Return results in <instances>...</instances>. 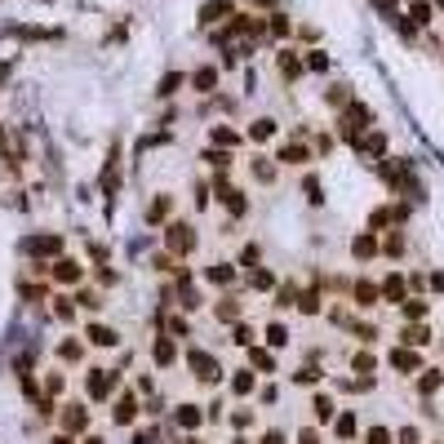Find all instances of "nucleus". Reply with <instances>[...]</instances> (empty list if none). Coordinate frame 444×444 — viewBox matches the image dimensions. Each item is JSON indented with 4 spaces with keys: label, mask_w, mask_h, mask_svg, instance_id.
I'll use <instances>...</instances> for the list:
<instances>
[{
    "label": "nucleus",
    "mask_w": 444,
    "mask_h": 444,
    "mask_svg": "<svg viewBox=\"0 0 444 444\" xmlns=\"http://www.w3.org/2000/svg\"><path fill=\"white\" fill-rule=\"evenodd\" d=\"M249 369H262V373H271L275 369V355L267 347H249Z\"/></svg>",
    "instance_id": "27"
},
{
    "label": "nucleus",
    "mask_w": 444,
    "mask_h": 444,
    "mask_svg": "<svg viewBox=\"0 0 444 444\" xmlns=\"http://www.w3.org/2000/svg\"><path fill=\"white\" fill-rule=\"evenodd\" d=\"M200 160L213 169V178H227V169H232V152H218V147H209Z\"/></svg>",
    "instance_id": "18"
},
{
    "label": "nucleus",
    "mask_w": 444,
    "mask_h": 444,
    "mask_svg": "<svg viewBox=\"0 0 444 444\" xmlns=\"http://www.w3.org/2000/svg\"><path fill=\"white\" fill-rule=\"evenodd\" d=\"M373 369V355H355V373H369Z\"/></svg>",
    "instance_id": "51"
},
{
    "label": "nucleus",
    "mask_w": 444,
    "mask_h": 444,
    "mask_svg": "<svg viewBox=\"0 0 444 444\" xmlns=\"http://www.w3.org/2000/svg\"><path fill=\"white\" fill-rule=\"evenodd\" d=\"M183 85H187V76H183V72H169V76L160 80V89H156V93H160V98H173Z\"/></svg>",
    "instance_id": "30"
},
{
    "label": "nucleus",
    "mask_w": 444,
    "mask_h": 444,
    "mask_svg": "<svg viewBox=\"0 0 444 444\" xmlns=\"http://www.w3.org/2000/svg\"><path fill=\"white\" fill-rule=\"evenodd\" d=\"M205 422H222V400H209L205 404Z\"/></svg>",
    "instance_id": "47"
},
{
    "label": "nucleus",
    "mask_w": 444,
    "mask_h": 444,
    "mask_svg": "<svg viewBox=\"0 0 444 444\" xmlns=\"http://www.w3.org/2000/svg\"><path fill=\"white\" fill-rule=\"evenodd\" d=\"M209 183H195V195H191V200H195V209H209Z\"/></svg>",
    "instance_id": "45"
},
{
    "label": "nucleus",
    "mask_w": 444,
    "mask_h": 444,
    "mask_svg": "<svg viewBox=\"0 0 444 444\" xmlns=\"http://www.w3.org/2000/svg\"><path fill=\"white\" fill-rule=\"evenodd\" d=\"M275 67H280V76H285V80H298V76L307 72L298 49H280V54H275Z\"/></svg>",
    "instance_id": "15"
},
{
    "label": "nucleus",
    "mask_w": 444,
    "mask_h": 444,
    "mask_svg": "<svg viewBox=\"0 0 444 444\" xmlns=\"http://www.w3.org/2000/svg\"><path fill=\"white\" fill-rule=\"evenodd\" d=\"M267 347H289V329L275 320V324H267Z\"/></svg>",
    "instance_id": "32"
},
{
    "label": "nucleus",
    "mask_w": 444,
    "mask_h": 444,
    "mask_svg": "<svg viewBox=\"0 0 444 444\" xmlns=\"http://www.w3.org/2000/svg\"><path fill=\"white\" fill-rule=\"evenodd\" d=\"M311 414H316V422H329V418H334V400L316 396V400H311Z\"/></svg>",
    "instance_id": "34"
},
{
    "label": "nucleus",
    "mask_w": 444,
    "mask_h": 444,
    "mask_svg": "<svg viewBox=\"0 0 444 444\" xmlns=\"http://www.w3.org/2000/svg\"><path fill=\"white\" fill-rule=\"evenodd\" d=\"M232 426H236V431H244V426H254V409H236V414H232Z\"/></svg>",
    "instance_id": "44"
},
{
    "label": "nucleus",
    "mask_w": 444,
    "mask_h": 444,
    "mask_svg": "<svg viewBox=\"0 0 444 444\" xmlns=\"http://www.w3.org/2000/svg\"><path fill=\"white\" fill-rule=\"evenodd\" d=\"M298 444H320V431H316V426H307V431L298 436Z\"/></svg>",
    "instance_id": "50"
},
{
    "label": "nucleus",
    "mask_w": 444,
    "mask_h": 444,
    "mask_svg": "<svg viewBox=\"0 0 444 444\" xmlns=\"http://www.w3.org/2000/svg\"><path fill=\"white\" fill-rule=\"evenodd\" d=\"M49 280H54V285H62V289H76L80 280H85V262H80V258H72V254L54 258V262H49Z\"/></svg>",
    "instance_id": "3"
},
{
    "label": "nucleus",
    "mask_w": 444,
    "mask_h": 444,
    "mask_svg": "<svg viewBox=\"0 0 444 444\" xmlns=\"http://www.w3.org/2000/svg\"><path fill=\"white\" fill-rule=\"evenodd\" d=\"M218 18H232V0H209V5L200 9V23L205 27H213Z\"/></svg>",
    "instance_id": "20"
},
{
    "label": "nucleus",
    "mask_w": 444,
    "mask_h": 444,
    "mask_svg": "<svg viewBox=\"0 0 444 444\" xmlns=\"http://www.w3.org/2000/svg\"><path fill=\"white\" fill-rule=\"evenodd\" d=\"M152 360H156V369H169L183 360V351H178V342L169 334H160V338H152Z\"/></svg>",
    "instance_id": "9"
},
{
    "label": "nucleus",
    "mask_w": 444,
    "mask_h": 444,
    "mask_svg": "<svg viewBox=\"0 0 444 444\" xmlns=\"http://www.w3.org/2000/svg\"><path fill=\"white\" fill-rule=\"evenodd\" d=\"M116 391H120V373L116 369H89L85 373V396L93 404H111V400H116Z\"/></svg>",
    "instance_id": "2"
},
{
    "label": "nucleus",
    "mask_w": 444,
    "mask_h": 444,
    "mask_svg": "<svg viewBox=\"0 0 444 444\" xmlns=\"http://www.w3.org/2000/svg\"><path fill=\"white\" fill-rule=\"evenodd\" d=\"M338 436H342V440H351V436H355V418H351V414H342V418H338Z\"/></svg>",
    "instance_id": "46"
},
{
    "label": "nucleus",
    "mask_w": 444,
    "mask_h": 444,
    "mask_svg": "<svg viewBox=\"0 0 444 444\" xmlns=\"http://www.w3.org/2000/svg\"><path fill=\"white\" fill-rule=\"evenodd\" d=\"M355 302H360V307H373V302H377V289H373L369 280H360V285H355Z\"/></svg>",
    "instance_id": "37"
},
{
    "label": "nucleus",
    "mask_w": 444,
    "mask_h": 444,
    "mask_svg": "<svg viewBox=\"0 0 444 444\" xmlns=\"http://www.w3.org/2000/svg\"><path fill=\"white\" fill-rule=\"evenodd\" d=\"M267 31H271V36H275V40H285V36H289V31H293V23L285 18V13H271V18H267Z\"/></svg>",
    "instance_id": "31"
},
{
    "label": "nucleus",
    "mask_w": 444,
    "mask_h": 444,
    "mask_svg": "<svg viewBox=\"0 0 444 444\" xmlns=\"http://www.w3.org/2000/svg\"><path fill=\"white\" fill-rule=\"evenodd\" d=\"M85 338L93 342V347H103V351L120 347V329H116V324H89V329H85Z\"/></svg>",
    "instance_id": "13"
},
{
    "label": "nucleus",
    "mask_w": 444,
    "mask_h": 444,
    "mask_svg": "<svg viewBox=\"0 0 444 444\" xmlns=\"http://www.w3.org/2000/svg\"><path fill=\"white\" fill-rule=\"evenodd\" d=\"M23 249L36 254V262H45V258H62V236H54V232H49V236H31Z\"/></svg>",
    "instance_id": "10"
},
{
    "label": "nucleus",
    "mask_w": 444,
    "mask_h": 444,
    "mask_svg": "<svg viewBox=\"0 0 444 444\" xmlns=\"http://www.w3.org/2000/svg\"><path fill=\"white\" fill-rule=\"evenodd\" d=\"M213 320H218V324H240V302L236 298L213 302Z\"/></svg>",
    "instance_id": "19"
},
{
    "label": "nucleus",
    "mask_w": 444,
    "mask_h": 444,
    "mask_svg": "<svg viewBox=\"0 0 444 444\" xmlns=\"http://www.w3.org/2000/svg\"><path fill=\"white\" fill-rule=\"evenodd\" d=\"M258 258H262V249H258V244L249 240V244H244V249H240V262H236V267H244V271H254V267H258Z\"/></svg>",
    "instance_id": "33"
},
{
    "label": "nucleus",
    "mask_w": 444,
    "mask_h": 444,
    "mask_svg": "<svg viewBox=\"0 0 444 444\" xmlns=\"http://www.w3.org/2000/svg\"><path fill=\"white\" fill-rule=\"evenodd\" d=\"M293 382H302V387H316V382H320V369H316V365H307V369H298V373H293Z\"/></svg>",
    "instance_id": "41"
},
{
    "label": "nucleus",
    "mask_w": 444,
    "mask_h": 444,
    "mask_svg": "<svg viewBox=\"0 0 444 444\" xmlns=\"http://www.w3.org/2000/svg\"><path fill=\"white\" fill-rule=\"evenodd\" d=\"M191 444H200V440H191Z\"/></svg>",
    "instance_id": "55"
},
{
    "label": "nucleus",
    "mask_w": 444,
    "mask_h": 444,
    "mask_svg": "<svg viewBox=\"0 0 444 444\" xmlns=\"http://www.w3.org/2000/svg\"><path fill=\"white\" fill-rule=\"evenodd\" d=\"M351 254H355V258H373V254H377V240H373V236H355Z\"/></svg>",
    "instance_id": "35"
},
{
    "label": "nucleus",
    "mask_w": 444,
    "mask_h": 444,
    "mask_svg": "<svg viewBox=\"0 0 444 444\" xmlns=\"http://www.w3.org/2000/svg\"><path fill=\"white\" fill-rule=\"evenodd\" d=\"M382 293H387L391 302H400V298H404V280H400V275H391V280L382 285Z\"/></svg>",
    "instance_id": "42"
},
{
    "label": "nucleus",
    "mask_w": 444,
    "mask_h": 444,
    "mask_svg": "<svg viewBox=\"0 0 444 444\" xmlns=\"http://www.w3.org/2000/svg\"><path fill=\"white\" fill-rule=\"evenodd\" d=\"M18 293H23V302H49V285H45V280H40V285H36V280H23Z\"/></svg>",
    "instance_id": "24"
},
{
    "label": "nucleus",
    "mask_w": 444,
    "mask_h": 444,
    "mask_svg": "<svg viewBox=\"0 0 444 444\" xmlns=\"http://www.w3.org/2000/svg\"><path fill=\"white\" fill-rule=\"evenodd\" d=\"M369 444H391V431H382V426H373V431H369Z\"/></svg>",
    "instance_id": "49"
},
{
    "label": "nucleus",
    "mask_w": 444,
    "mask_h": 444,
    "mask_svg": "<svg viewBox=\"0 0 444 444\" xmlns=\"http://www.w3.org/2000/svg\"><path fill=\"white\" fill-rule=\"evenodd\" d=\"M169 213H173V195L160 191L156 200L147 205V227H164V222H169Z\"/></svg>",
    "instance_id": "14"
},
{
    "label": "nucleus",
    "mask_w": 444,
    "mask_h": 444,
    "mask_svg": "<svg viewBox=\"0 0 444 444\" xmlns=\"http://www.w3.org/2000/svg\"><path fill=\"white\" fill-rule=\"evenodd\" d=\"M302 67H307V72H324V67H329V58L320 54V49H311V54L302 58Z\"/></svg>",
    "instance_id": "40"
},
{
    "label": "nucleus",
    "mask_w": 444,
    "mask_h": 444,
    "mask_svg": "<svg viewBox=\"0 0 444 444\" xmlns=\"http://www.w3.org/2000/svg\"><path fill=\"white\" fill-rule=\"evenodd\" d=\"M218 80H222V72L213 67V62H205V67H195V72L187 76V85H191L195 93H205V98H209V93H218Z\"/></svg>",
    "instance_id": "8"
},
{
    "label": "nucleus",
    "mask_w": 444,
    "mask_h": 444,
    "mask_svg": "<svg viewBox=\"0 0 444 444\" xmlns=\"http://www.w3.org/2000/svg\"><path fill=\"white\" fill-rule=\"evenodd\" d=\"M138 414H142L138 391H116V404H111V422H116V426H134Z\"/></svg>",
    "instance_id": "7"
},
{
    "label": "nucleus",
    "mask_w": 444,
    "mask_h": 444,
    "mask_svg": "<svg viewBox=\"0 0 444 444\" xmlns=\"http://www.w3.org/2000/svg\"><path fill=\"white\" fill-rule=\"evenodd\" d=\"M254 387H258L254 369H236V377H232V391H236V396H254Z\"/></svg>",
    "instance_id": "25"
},
{
    "label": "nucleus",
    "mask_w": 444,
    "mask_h": 444,
    "mask_svg": "<svg viewBox=\"0 0 444 444\" xmlns=\"http://www.w3.org/2000/svg\"><path fill=\"white\" fill-rule=\"evenodd\" d=\"M58 360H62V365H80V360H85V342H80L76 334L62 338V342H58Z\"/></svg>",
    "instance_id": "17"
},
{
    "label": "nucleus",
    "mask_w": 444,
    "mask_h": 444,
    "mask_svg": "<svg viewBox=\"0 0 444 444\" xmlns=\"http://www.w3.org/2000/svg\"><path fill=\"white\" fill-rule=\"evenodd\" d=\"M173 426H178V431H200V426H205V409L183 400V404L173 409Z\"/></svg>",
    "instance_id": "11"
},
{
    "label": "nucleus",
    "mask_w": 444,
    "mask_h": 444,
    "mask_svg": "<svg viewBox=\"0 0 444 444\" xmlns=\"http://www.w3.org/2000/svg\"><path fill=\"white\" fill-rule=\"evenodd\" d=\"M49 444H76L72 436H54V440H49Z\"/></svg>",
    "instance_id": "53"
},
{
    "label": "nucleus",
    "mask_w": 444,
    "mask_h": 444,
    "mask_svg": "<svg viewBox=\"0 0 444 444\" xmlns=\"http://www.w3.org/2000/svg\"><path fill=\"white\" fill-rule=\"evenodd\" d=\"M195 244H200V236H195L191 222H164V254H173L178 262L195 254Z\"/></svg>",
    "instance_id": "1"
},
{
    "label": "nucleus",
    "mask_w": 444,
    "mask_h": 444,
    "mask_svg": "<svg viewBox=\"0 0 444 444\" xmlns=\"http://www.w3.org/2000/svg\"><path fill=\"white\" fill-rule=\"evenodd\" d=\"M80 444H103V440H98V436H85V440H80Z\"/></svg>",
    "instance_id": "54"
},
{
    "label": "nucleus",
    "mask_w": 444,
    "mask_h": 444,
    "mask_svg": "<svg viewBox=\"0 0 444 444\" xmlns=\"http://www.w3.org/2000/svg\"><path fill=\"white\" fill-rule=\"evenodd\" d=\"M54 316H58L62 324H72V320H76V302H72V293H58V298H54Z\"/></svg>",
    "instance_id": "28"
},
{
    "label": "nucleus",
    "mask_w": 444,
    "mask_h": 444,
    "mask_svg": "<svg viewBox=\"0 0 444 444\" xmlns=\"http://www.w3.org/2000/svg\"><path fill=\"white\" fill-rule=\"evenodd\" d=\"M249 169H254V178H258L262 187H267V183H275V164H271L267 156H254V160H249Z\"/></svg>",
    "instance_id": "23"
},
{
    "label": "nucleus",
    "mask_w": 444,
    "mask_h": 444,
    "mask_svg": "<svg viewBox=\"0 0 444 444\" xmlns=\"http://www.w3.org/2000/svg\"><path fill=\"white\" fill-rule=\"evenodd\" d=\"M187 365H191V373L200 377V382H209V387H218V382H222V365H218V360H213L209 351L191 347V351H187Z\"/></svg>",
    "instance_id": "6"
},
{
    "label": "nucleus",
    "mask_w": 444,
    "mask_h": 444,
    "mask_svg": "<svg viewBox=\"0 0 444 444\" xmlns=\"http://www.w3.org/2000/svg\"><path fill=\"white\" fill-rule=\"evenodd\" d=\"M72 302L85 307V311H98V307H103V293H98V289H72Z\"/></svg>",
    "instance_id": "26"
},
{
    "label": "nucleus",
    "mask_w": 444,
    "mask_h": 444,
    "mask_svg": "<svg viewBox=\"0 0 444 444\" xmlns=\"http://www.w3.org/2000/svg\"><path fill=\"white\" fill-rule=\"evenodd\" d=\"M275 160H280V164H307V160H311V152H307L302 142H285L280 152H275Z\"/></svg>",
    "instance_id": "21"
},
{
    "label": "nucleus",
    "mask_w": 444,
    "mask_h": 444,
    "mask_svg": "<svg viewBox=\"0 0 444 444\" xmlns=\"http://www.w3.org/2000/svg\"><path fill=\"white\" fill-rule=\"evenodd\" d=\"M249 289H258V293H267V289H275V275H271L267 267H254V271H249Z\"/></svg>",
    "instance_id": "29"
},
{
    "label": "nucleus",
    "mask_w": 444,
    "mask_h": 444,
    "mask_svg": "<svg viewBox=\"0 0 444 444\" xmlns=\"http://www.w3.org/2000/svg\"><path fill=\"white\" fill-rule=\"evenodd\" d=\"M258 444H285V436H280V431H267V436H262Z\"/></svg>",
    "instance_id": "52"
},
{
    "label": "nucleus",
    "mask_w": 444,
    "mask_h": 444,
    "mask_svg": "<svg viewBox=\"0 0 444 444\" xmlns=\"http://www.w3.org/2000/svg\"><path fill=\"white\" fill-rule=\"evenodd\" d=\"M213 195H218V205L232 213V218H244V213H249V200H244V191L240 187H232L227 183V178H213V187H209Z\"/></svg>",
    "instance_id": "5"
},
{
    "label": "nucleus",
    "mask_w": 444,
    "mask_h": 444,
    "mask_svg": "<svg viewBox=\"0 0 444 444\" xmlns=\"http://www.w3.org/2000/svg\"><path fill=\"white\" fill-rule=\"evenodd\" d=\"M205 285L232 289V285H236V262H209V267H205Z\"/></svg>",
    "instance_id": "12"
},
{
    "label": "nucleus",
    "mask_w": 444,
    "mask_h": 444,
    "mask_svg": "<svg viewBox=\"0 0 444 444\" xmlns=\"http://www.w3.org/2000/svg\"><path fill=\"white\" fill-rule=\"evenodd\" d=\"M58 426H62V436H85L89 431V404H80V400H72V404H62L58 409Z\"/></svg>",
    "instance_id": "4"
},
{
    "label": "nucleus",
    "mask_w": 444,
    "mask_h": 444,
    "mask_svg": "<svg viewBox=\"0 0 444 444\" xmlns=\"http://www.w3.org/2000/svg\"><path fill=\"white\" fill-rule=\"evenodd\" d=\"M271 307H280V311H285V307H298V289H293V285L275 289V302H271Z\"/></svg>",
    "instance_id": "36"
},
{
    "label": "nucleus",
    "mask_w": 444,
    "mask_h": 444,
    "mask_svg": "<svg viewBox=\"0 0 444 444\" xmlns=\"http://www.w3.org/2000/svg\"><path fill=\"white\" fill-rule=\"evenodd\" d=\"M178 267H183V262H178L173 254H156L152 258V271H178Z\"/></svg>",
    "instance_id": "38"
},
{
    "label": "nucleus",
    "mask_w": 444,
    "mask_h": 444,
    "mask_svg": "<svg viewBox=\"0 0 444 444\" xmlns=\"http://www.w3.org/2000/svg\"><path fill=\"white\" fill-rule=\"evenodd\" d=\"M267 138H275V120L271 116H258L249 125V142H267Z\"/></svg>",
    "instance_id": "22"
},
{
    "label": "nucleus",
    "mask_w": 444,
    "mask_h": 444,
    "mask_svg": "<svg viewBox=\"0 0 444 444\" xmlns=\"http://www.w3.org/2000/svg\"><path fill=\"white\" fill-rule=\"evenodd\" d=\"M62 387H67V377H62V373H49L40 391H45V396H62Z\"/></svg>",
    "instance_id": "39"
},
{
    "label": "nucleus",
    "mask_w": 444,
    "mask_h": 444,
    "mask_svg": "<svg viewBox=\"0 0 444 444\" xmlns=\"http://www.w3.org/2000/svg\"><path fill=\"white\" fill-rule=\"evenodd\" d=\"M244 138L236 134L232 125H209V147H218V152H232V147H240Z\"/></svg>",
    "instance_id": "16"
},
{
    "label": "nucleus",
    "mask_w": 444,
    "mask_h": 444,
    "mask_svg": "<svg viewBox=\"0 0 444 444\" xmlns=\"http://www.w3.org/2000/svg\"><path fill=\"white\" fill-rule=\"evenodd\" d=\"M391 365H396V369H418V355H409V351H391Z\"/></svg>",
    "instance_id": "43"
},
{
    "label": "nucleus",
    "mask_w": 444,
    "mask_h": 444,
    "mask_svg": "<svg viewBox=\"0 0 444 444\" xmlns=\"http://www.w3.org/2000/svg\"><path fill=\"white\" fill-rule=\"evenodd\" d=\"M236 342H240V347H254V329L249 324H236Z\"/></svg>",
    "instance_id": "48"
}]
</instances>
